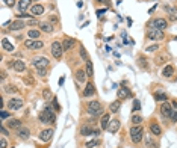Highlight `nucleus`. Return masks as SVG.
I'll use <instances>...</instances> for the list:
<instances>
[{"instance_id": "a878e982", "label": "nucleus", "mask_w": 177, "mask_h": 148, "mask_svg": "<svg viewBox=\"0 0 177 148\" xmlns=\"http://www.w3.org/2000/svg\"><path fill=\"white\" fill-rule=\"evenodd\" d=\"M29 6H30V0H20V2H18V9H20V12H24Z\"/></svg>"}, {"instance_id": "a211bd4d", "label": "nucleus", "mask_w": 177, "mask_h": 148, "mask_svg": "<svg viewBox=\"0 0 177 148\" xmlns=\"http://www.w3.org/2000/svg\"><path fill=\"white\" fill-rule=\"evenodd\" d=\"M18 138L20 139H23V141H27L29 139V136H30V131H29V129H18Z\"/></svg>"}, {"instance_id": "423d86ee", "label": "nucleus", "mask_w": 177, "mask_h": 148, "mask_svg": "<svg viewBox=\"0 0 177 148\" xmlns=\"http://www.w3.org/2000/svg\"><path fill=\"white\" fill-rule=\"evenodd\" d=\"M52 55H53V58L55 59H61L62 58V53H64V47H62V44L59 43V41H55V43H52Z\"/></svg>"}, {"instance_id": "473e14b6", "label": "nucleus", "mask_w": 177, "mask_h": 148, "mask_svg": "<svg viewBox=\"0 0 177 148\" xmlns=\"http://www.w3.org/2000/svg\"><path fill=\"white\" fill-rule=\"evenodd\" d=\"M167 95L163 92H155V100L156 101H167Z\"/></svg>"}, {"instance_id": "ea45409f", "label": "nucleus", "mask_w": 177, "mask_h": 148, "mask_svg": "<svg viewBox=\"0 0 177 148\" xmlns=\"http://www.w3.org/2000/svg\"><path fill=\"white\" fill-rule=\"evenodd\" d=\"M165 59H168V55H163V56H159L157 59H156V64L157 65H160V64H163V61Z\"/></svg>"}, {"instance_id": "37998d69", "label": "nucleus", "mask_w": 177, "mask_h": 148, "mask_svg": "<svg viewBox=\"0 0 177 148\" xmlns=\"http://www.w3.org/2000/svg\"><path fill=\"white\" fill-rule=\"evenodd\" d=\"M26 17H33L32 14H24V12H21V14H17V18H26Z\"/></svg>"}, {"instance_id": "0eeeda50", "label": "nucleus", "mask_w": 177, "mask_h": 148, "mask_svg": "<svg viewBox=\"0 0 177 148\" xmlns=\"http://www.w3.org/2000/svg\"><path fill=\"white\" fill-rule=\"evenodd\" d=\"M173 104L171 103H168V101H163V104L160 106V113H162V116L163 118H171V115H173Z\"/></svg>"}, {"instance_id": "f3484780", "label": "nucleus", "mask_w": 177, "mask_h": 148, "mask_svg": "<svg viewBox=\"0 0 177 148\" xmlns=\"http://www.w3.org/2000/svg\"><path fill=\"white\" fill-rule=\"evenodd\" d=\"M24 21H21V20H17V21H14V23H11V26H9V29L11 30H21L23 27H24Z\"/></svg>"}, {"instance_id": "a19ab883", "label": "nucleus", "mask_w": 177, "mask_h": 148, "mask_svg": "<svg viewBox=\"0 0 177 148\" xmlns=\"http://www.w3.org/2000/svg\"><path fill=\"white\" fill-rule=\"evenodd\" d=\"M80 56L83 59H88V53H86V48L85 47H80Z\"/></svg>"}, {"instance_id": "c9c22d12", "label": "nucleus", "mask_w": 177, "mask_h": 148, "mask_svg": "<svg viewBox=\"0 0 177 148\" xmlns=\"http://www.w3.org/2000/svg\"><path fill=\"white\" fill-rule=\"evenodd\" d=\"M132 123L136 124V126H139V124L142 123V118H141L139 115H133V116H132Z\"/></svg>"}, {"instance_id": "49530a36", "label": "nucleus", "mask_w": 177, "mask_h": 148, "mask_svg": "<svg viewBox=\"0 0 177 148\" xmlns=\"http://www.w3.org/2000/svg\"><path fill=\"white\" fill-rule=\"evenodd\" d=\"M0 145H2L0 148H6V147H8V142H6V139H5V138H2V141H0Z\"/></svg>"}, {"instance_id": "58836bf2", "label": "nucleus", "mask_w": 177, "mask_h": 148, "mask_svg": "<svg viewBox=\"0 0 177 148\" xmlns=\"http://www.w3.org/2000/svg\"><path fill=\"white\" fill-rule=\"evenodd\" d=\"M43 97L47 98V100L52 98V92H50V89H44V91H43Z\"/></svg>"}, {"instance_id": "9b49d317", "label": "nucleus", "mask_w": 177, "mask_h": 148, "mask_svg": "<svg viewBox=\"0 0 177 148\" xmlns=\"http://www.w3.org/2000/svg\"><path fill=\"white\" fill-rule=\"evenodd\" d=\"M30 14L33 17H38V15H43L44 14V6L43 5H33L30 8Z\"/></svg>"}, {"instance_id": "3c124183", "label": "nucleus", "mask_w": 177, "mask_h": 148, "mask_svg": "<svg viewBox=\"0 0 177 148\" xmlns=\"http://www.w3.org/2000/svg\"><path fill=\"white\" fill-rule=\"evenodd\" d=\"M6 91H8V92H17L18 89H17V88H11V86H8V88H6Z\"/></svg>"}, {"instance_id": "a18cd8bd", "label": "nucleus", "mask_w": 177, "mask_h": 148, "mask_svg": "<svg viewBox=\"0 0 177 148\" xmlns=\"http://www.w3.org/2000/svg\"><path fill=\"white\" fill-rule=\"evenodd\" d=\"M53 106H55V109H56V110H61V104L58 103V100H56L55 97H53Z\"/></svg>"}, {"instance_id": "4d7b16f0", "label": "nucleus", "mask_w": 177, "mask_h": 148, "mask_svg": "<svg viewBox=\"0 0 177 148\" xmlns=\"http://www.w3.org/2000/svg\"><path fill=\"white\" fill-rule=\"evenodd\" d=\"M64 80H65L64 77H61V79H59V86H62V85H64Z\"/></svg>"}, {"instance_id": "f257e3e1", "label": "nucleus", "mask_w": 177, "mask_h": 148, "mask_svg": "<svg viewBox=\"0 0 177 148\" xmlns=\"http://www.w3.org/2000/svg\"><path fill=\"white\" fill-rule=\"evenodd\" d=\"M40 121L43 124H55L56 123V116H55V113H53V110H52V107H46V109L40 113Z\"/></svg>"}, {"instance_id": "2eb2a0df", "label": "nucleus", "mask_w": 177, "mask_h": 148, "mask_svg": "<svg viewBox=\"0 0 177 148\" xmlns=\"http://www.w3.org/2000/svg\"><path fill=\"white\" fill-rule=\"evenodd\" d=\"M52 134H53V130H52V129L44 130V131H41V134H40V139L44 141V142H47V141L52 139Z\"/></svg>"}, {"instance_id": "2f4dec72", "label": "nucleus", "mask_w": 177, "mask_h": 148, "mask_svg": "<svg viewBox=\"0 0 177 148\" xmlns=\"http://www.w3.org/2000/svg\"><path fill=\"white\" fill-rule=\"evenodd\" d=\"M40 29H41L43 32H48V33H50V32L53 30V26L50 24V23H47V21H46V23H43V24H41V27H40Z\"/></svg>"}, {"instance_id": "864d4df0", "label": "nucleus", "mask_w": 177, "mask_h": 148, "mask_svg": "<svg viewBox=\"0 0 177 148\" xmlns=\"http://www.w3.org/2000/svg\"><path fill=\"white\" fill-rule=\"evenodd\" d=\"M92 134H94V136H98V134H100V129H95V130H92Z\"/></svg>"}, {"instance_id": "4be33fe9", "label": "nucleus", "mask_w": 177, "mask_h": 148, "mask_svg": "<svg viewBox=\"0 0 177 148\" xmlns=\"http://www.w3.org/2000/svg\"><path fill=\"white\" fill-rule=\"evenodd\" d=\"M73 45H74V39H73V38H65V39H64V43H62V47H64V51L70 50Z\"/></svg>"}, {"instance_id": "6e6552de", "label": "nucleus", "mask_w": 177, "mask_h": 148, "mask_svg": "<svg viewBox=\"0 0 177 148\" xmlns=\"http://www.w3.org/2000/svg\"><path fill=\"white\" fill-rule=\"evenodd\" d=\"M24 45H26L27 48H43L44 43L38 41V39H26V41H24Z\"/></svg>"}, {"instance_id": "7ed1b4c3", "label": "nucleus", "mask_w": 177, "mask_h": 148, "mask_svg": "<svg viewBox=\"0 0 177 148\" xmlns=\"http://www.w3.org/2000/svg\"><path fill=\"white\" fill-rule=\"evenodd\" d=\"M130 138L135 144H139L144 138V129L141 126H135L130 129Z\"/></svg>"}, {"instance_id": "4c0bfd02", "label": "nucleus", "mask_w": 177, "mask_h": 148, "mask_svg": "<svg viewBox=\"0 0 177 148\" xmlns=\"http://www.w3.org/2000/svg\"><path fill=\"white\" fill-rule=\"evenodd\" d=\"M138 62H139V66H144V68H147V59H145V58L139 56V58H138Z\"/></svg>"}, {"instance_id": "603ef678", "label": "nucleus", "mask_w": 177, "mask_h": 148, "mask_svg": "<svg viewBox=\"0 0 177 148\" xmlns=\"http://www.w3.org/2000/svg\"><path fill=\"white\" fill-rule=\"evenodd\" d=\"M105 12H106L105 9H100V11H97V15H98V17H102V15L105 14Z\"/></svg>"}, {"instance_id": "5701e85b", "label": "nucleus", "mask_w": 177, "mask_h": 148, "mask_svg": "<svg viewBox=\"0 0 177 148\" xmlns=\"http://www.w3.org/2000/svg\"><path fill=\"white\" fill-rule=\"evenodd\" d=\"M150 131H151V134H155V136H159V134L162 133V129H160V126L153 123V124H150Z\"/></svg>"}, {"instance_id": "f704fd0d", "label": "nucleus", "mask_w": 177, "mask_h": 148, "mask_svg": "<svg viewBox=\"0 0 177 148\" xmlns=\"http://www.w3.org/2000/svg\"><path fill=\"white\" fill-rule=\"evenodd\" d=\"M145 142H147V147H148V148H157V144H155L153 141H151V138H150V136H147V138H145Z\"/></svg>"}, {"instance_id": "20e7f679", "label": "nucleus", "mask_w": 177, "mask_h": 148, "mask_svg": "<svg viewBox=\"0 0 177 148\" xmlns=\"http://www.w3.org/2000/svg\"><path fill=\"white\" fill-rule=\"evenodd\" d=\"M147 38L151 39V41H160V39L165 38V35H163L162 30H159L156 27H150L148 32H147Z\"/></svg>"}, {"instance_id": "e433bc0d", "label": "nucleus", "mask_w": 177, "mask_h": 148, "mask_svg": "<svg viewBox=\"0 0 177 148\" xmlns=\"http://www.w3.org/2000/svg\"><path fill=\"white\" fill-rule=\"evenodd\" d=\"M138 110H141V103L139 100H133V112H138Z\"/></svg>"}, {"instance_id": "7c9ffc66", "label": "nucleus", "mask_w": 177, "mask_h": 148, "mask_svg": "<svg viewBox=\"0 0 177 148\" xmlns=\"http://www.w3.org/2000/svg\"><path fill=\"white\" fill-rule=\"evenodd\" d=\"M27 35H29L30 39H36V38H40V36H41V32H40V30H36V29H30Z\"/></svg>"}, {"instance_id": "c85d7f7f", "label": "nucleus", "mask_w": 177, "mask_h": 148, "mask_svg": "<svg viewBox=\"0 0 177 148\" xmlns=\"http://www.w3.org/2000/svg\"><path fill=\"white\" fill-rule=\"evenodd\" d=\"M174 74V68L171 65H168V66H165V68H163V73H162V76L163 77H171Z\"/></svg>"}, {"instance_id": "b1692460", "label": "nucleus", "mask_w": 177, "mask_h": 148, "mask_svg": "<svg viewBox=\"0 0 177 148\" xmlns=\"http://www.w3.org/2000/svg\"><path fill=\"white\" fill-rule=\"evenodd\" d=\"M2 48L6 51H14V45H12L6 38H2Z\"/></svg>"}, {"instance_id": "f03ea898", "label": "nucleus", "mask_w": 177, "mask_h": 148, "mask_svg": "<svg viewBox=\"0 0 177 148\" xmlns=\"http://www.w3.org/2000/svg\"><path fill=\"white\" fill-rule=\"evenodd\" d=\"M88 112L92 116H98V115H103V106L100 101H90L88 103Z\"/></svg>"}, {"instance_id": "cd10ccee", "label": "nucleus", "mask_w": 177, "mask_h": 148, "mask_svg": "<svg viewBox=\"0 0 177 148\" xmlns=\"http://www.w3.org/2000/svg\"><path fill=\"white\" fill-rule=\"evenodd\" d=\"M86 74L88 77H92L94 76V70H92V62L90 59H86Z\"/></svg>"}, {"instance_id": "4468645a", "label": "nucleus", "mask_w": 177, "mask_h": 148, "mask_svg": "<svg viewBox=\"0 0 177 148\" xmlns=\"http://www.w3.org/2000/svg\"><path fill=\"white\" fill-rule=\"evenodd\" d=\"M109 123H111V116H109V113H103V116H102V123H100V127H102V130H108Z\"/></svg>"}, {"instance_id": "72a5a7b5", "label": "nucleus", "mask_w": 177, "mask_h": 148, "mask_svg": "<svg viewBox=\"0 0 177 148\" xmlns=\"http://www.w3.org/2000/svg\"><path fill=\"white\" fill-rule=\"evenodd\" d=\"M98 145H100V141H98V139H94V141H90V142L85 144L86 148H95V147H98Z\"/></svg>"}, {"instance_id": "de8ad7c7", "label": "nucleus", "mask_w": 177, "mask_h": 148, "mask_svg": "<svg viewBox=\"0 0 177 148\" xmlns=\"http://www.w3.org/2000/svg\"><path fill=\"white\" fill-rule=\"evenodd\" d=\"M8 116H9V113H8V112H5V110L0 112V118H2V119H5V118H8Z\"/></svg>"}, {"instance_id": "c756f323", "label": "nucleus", "mask_w": 177, "mask_h": 148, "mask_svg": "<svg viewBox=\"0 0 177 148\" xmlns=\"http://www.w3.org/2000/svg\"><path fill=\"white\" fill-rule=\"evenodd\" d=\"M80 134H82V136H88V134H92V129H91L90 126H83V127L80 129Z\"/></svg>"}, {"instance_id": "8fccbe9b", "label": "nucleus", "mask_w": 177, "mask_h": 148, "mask_svg": "<svg viewBox=\"0 0 177 148\" xmlns=\"http://www.w3.org/2000/svg\"><path fill=\"white\" fill-rule=\"evenodd\" d=\"M38 74H40L41 77H46V68H41V70H38Z\"/></svg>"}, {"instance_id": "9d476101", "label": "nucleus", "mask_w": 177, "mask_h": 148, "mask_svg": "<svg viewBox=\"0 0 177 148\" xmlns=\"http://www.w3.org/2000/svg\"><path fill=\"white\" fill-rule=\"evenodd\" d=\"M153 27H156V29H159V30H163V29H167L168 27V24H167V21L163 20V18H156V20H153L150 23Z\"/></svg>"}, {"instance_id": "6ab92c4d", "label": "nucleus", "mask_w": 177, "mask_h": 148, "mask_svg": "<svg viewBox=\"0 0 177 148\" xmlns=\"http://www.w3.org/2000/svg\"><path fill=\"white\" fill-rule=\"evenodd\" d=\"M165 11L168 12V18H170L171 21H176V20H177V9H174V8H171V6H165Z\"/></svg>"}, {"instance_id": "412c9836", "label": "nucleus", "mask_w": 177, "mask_h": 148, "mask_svg": "<svg viewBox=\"0 0 177 148\" xmlns=\"http://www.w3.org/2000/svg\"><path fill=\"white\" fill-rule=\"evenodd\" d=\"M14 62V66H12V68H14L15 71H24L26 70V64H24L23 61H12Z\"/></svg>"}, {"instance_id": "6e6d98bb", "label": "nucleus", "mask_w": 177, "mask_h": 148, "mask_svg": "<svg viewBox=\"0 0 177 148\" xmlns=\"http://www.w3.org/2000/svg\"><path fill=\"white\" fill-rule=\"evenodd\" d=\"M29 24H30V26H36V24H38V21H36V20H30V21H29Z\"/></svg>"}, {"instance_id": "dca6fc26", "label": "nucleus", "mask_w": 177, "mask_h": 148, "mask_svg": "<svg viewBox=\"0 0 177 148\" xmlns=\"http://www.w3.org/2000/svg\"><path fill=\"white\" fill-rule=\"evenodd\" d=\"M117 95H118V98H129L130 95H132V94H130V91L127 89V88H120L118 89V92H117Z\"/></svg>"}, {"instance_id": "39448f33", "label": "nucleus", "mask_w": 177, "mask_h": 148, "mask_svg": "<svg viewBox=\"0 0 177 148\" xmlns=\"http://www.w3.org/2000/svg\"><path fill=\"white\" fill-rule=\"evenodd\" d=\"M32 65L35 66L36 70H41V68H47L48 66V59L44 56H35L32 59Z\"/></svg>"}, {"instance_id": "f8f14e48", "label": "nucleus", "mask_w": 177, "mask_h": 148, "mask_svg": "<svg viewBox=\"0 0 177 148\" xmlns=\"http://www.w3.org/2000/svg\"><path fill=\"white\" fill-rule=\"evenodd\" d=\"M94 94H95V86L92 83H88L85 86V89H83V97H91V95H94Z\"/></svg>"}, {"instance_id": "c03bdc74", "label": "nucleus", "mask_w": 177, "mask_h": 148, "mask_svg": "<svg viewBox=\"0 0 177 148\" xmlns=\"http://www.w3.org/2000/svg\"><path fill=\"white\" fill-rule=\"evenodd\" d=\"M3 2H5V5H6V6H11V8L15 5V0H3Z\"/></svg>"}, {"instance_id": "5fc2aeb1", "label": "nucleus", "mask_w": 177, "mask_h": 148, "mask_svg": "<svg viewBox=\"0 0 177 148\" xmlns=\"http://www.w3.org/2000/svg\"><path fill=\"white\" fill-rule=\"evenodd\" d=\"M50 21H52V23H56V21H58V17L52 15V17H50Z\"/></svg>"}, {"instance_id": "13d9d810", "label": "nucleus", "mask_w": 177, "mask_h": 148, "mask_svg": "<svg viewBox=\"0 0 177 148\" xmlns=\"http://www.w3.org/2000/svg\"><path fill=\"white\" fill-rule=\"evenodd\" d=\"M2 134H8V130H6L3 126H2Z\"/></svg>"}, {"instance_id": "bb28decb", "label": "nucleus", "mask_w": 177, "mask_h": 148, "mask_svg": "<svg viewBox=\"0 0 177 148\" xmlns=\"http://www.w3.org/2000/svg\"><path fill=\"white\" fill-rule=\"evenodd\" d=\"M86 71H83V70H79L77 73H76V79H77V82H80V83H83L85 80H86Z\"/></svg>"}, {"instance_id": "ddd939ff", "label": "nucleus", "mask_w": 177, "mask_h": 148, "mask_svg": "<svg viewBox=\"0 0 177 148\" xmlns=\"http://www.w3.org/2000/svg\"><path fill=\"white\" fill-rule=\"evenodd\" d=\"M118 129H120V119H112L111 123H109L108 130H109L111 133H117V131H118Z\"/></svg>"}, {"instance_id": "09e8293b", "label": "nucleus", "mask_w": 177, "mask_h": 148, "mask_svg": "<svg viewBox=\"0 0 177 148\" xmlns=\"http://www.w3.org/2000/svg\"><path fill=\"white\" fill-rule=\"evenodd\" d=\"M171 121L177 123V110H174V112H173V115H171Z\"/></svg>"}, {"instance_id": "79ce46f5", "label": "nucleus", "mask_w": 177, "mask_h": 148, "mask_svg": "<svg viewBox=\"0 0 177 148\" xmlns=\"http://www.w3.org/2000/svg\"><path fill=\"white\" fill-rule=\"evenodd\" d=\"M156 50H159V45L156 44V45H150V47H147V51H150V53H153V51H156Z\"/></svg>"}, {"instance_id": "aec40b11", "label": "nucleus", "mask_w": 177, "mask_h": 148, "mask_svg": "<svg viewBox=\"0 0 177 148\" xmlns=\"http://www.w3.org/2000/svg\"><path fill=\"white\" fill-rule=\"evenodd\" d=\"M120 107H121V101H120V100H115V101H112V103L109 104V110H111L112 113H117V112H120Z\"/></svg>"}, {"instance_id": "bf43d9fd", "label": "nucleus", "mask_w": 177, "mask_h": 148, "mask_svg": "<svg viewBox=\"0 0 177 148\" xmlns=\"http://www.w3.org/2000/svg\"><path fill=\"white\" fill-rule=\"evenodd\" d=\"M176 39H177V38H176Z\"/></svg>"}, {"instance_id": "393cba45", "label": "nucleus", "mask_w": 177, "mask_h": 148, "mask_svg": "<svg viewBox=\"0 0 177 148\" xmlns=\"http://www.w3.org/2000/svg\"><path fill=\"white\" fill-rule=\"evenodd\" d=\"M8 126L11 129H21V121L20 119H15V118H12L8 121Z\"/></svg>"}, {"instance_id": "1a4fd4ad", "label": "nucleus", "mask_w": 177, "mask_h": 148, "mask_svg": "<svg viewBox=\"0 0 177 148\" xmlns=\"http://www.w3.org/2000/svg\"><path fill=\"white\" fill-rule=\"evenodd\" d=\"M21 106H23V100H21V98H11V100L8 101L9 110H17V109H20Z\"/></svg>"}]
</instances>
